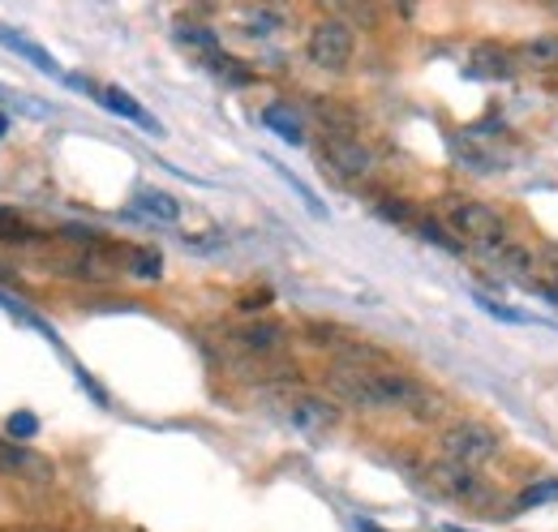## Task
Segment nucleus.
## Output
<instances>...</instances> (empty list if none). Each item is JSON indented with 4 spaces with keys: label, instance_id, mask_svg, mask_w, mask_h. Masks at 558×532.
Listing matches in <instances>:
<instances>
[{
    "label": "nucleus",
    "instance_id": "obj_1",
    "mask_svg": "<svg viewBox=\"0 0 558 532\" xmlns=\"http://www.w3.org/2000/svg\"><path fill=\"white\" fill-rule=\"evenodd\" d=\"M438 451H442L447 464H460V468H473V472H477V468H486L489 460L502 451V438H498V430H489L486 421L464 416V421H456V425L442 430Z\"/></svg>",
    "mask_w": 558,
    "mask_h": 532
},
{
    "label": "nucleus",
    "instance_id": "obj_2",
    "mask_svg": "<svg viewBox=\"0 0 558 532\" xmlns=\"http://www.w3.org/2000/svg\"><path fill=\"white\" fill-rule=\"evenodd\" d=\"M442 219H447V228L456 232V241H473V245H482V250H494V245L507 241V219H502V210H494L489 202L451 198L447 210H442Z\"/></svg>",
    "mask_w": 558,
    "mask_h": 532
},
{
    "label": "nucleus",
    "instance_id": "obj_3",
    "mask_svg": "<svg viewBox=\"0 0 558 532\" xmlns=\"http://www.w3.org/2000/svg\"><path fill=\"white\" fill-rule=\"evenodd\" d=\"M305 52H310V61H314L318 69H327V73H344L352 61V52H356L352 26L349 22H340V17H323V22L310 31Z\"/></svg>",
    "mask_w": 558,
    "mask_h": 532
},
{
    "label": "nucleus",
    "instance_id": "obj_4",
    "mask_svg": "<svg viewBox=\"0 0 558 532\" xmlns=\"http://www.w3.org/2000/svg\"><path fill=\"white\" fill-rule=\"evenodd\" d=\"M327 387L336 396L365 408V412H387V396H383V370H361V365H331L327 370Z\"/></svg>",
    "mask_w": 558,
    "mask_h": 532
},
{
    "label": "nucleus",
    "instance_id": "obj_5",
    "mask_svg": "<svg viewBox=\"0 0 558 532\" xmlns=\"http://www.w3.org/2000/svg\"><path fill=\"white\" fill-rule=\"evenodd\" d=\"M318 164H327L336 177L344 181H361L374 172V150L356 137V133H323V146H318Z\"/></svg>",
    "mask_w": 558,
    "mask_h": 532
},
{
    "label": "nucleus",
    "instance_id": "obj_6",
    "mask_svg": "<svg viewBox=\"0 0 558 532\" xmlns=\"http://www.w3.org/2000/svg\"><path fill=\"white\" fill-rule=\"evenodd\" d=\"M429 485H434L438 494H447V498H456V503H473V507L489 498L486 481H482L473 468L447 464V460H438V464L429 468Z\"/></svg>",
    "mask_w": 558,
    "mask_h": 532
},
{
    "label": "nucleus",
    "instance_id": "obj_7",
    "mask_svg": "<svg viewBox=\"0 0 558 532\" xmlns=\"http://www.w3.org/2000/svg\"><path fill=\"white\" fill-rule=\"evenodd\" d=\"M288 421L301 434H331L340 425V408L323 396H292L288 399Z\"/></svg>",
    "mask_w": 558,
    "mask_h": 532
},
{
    "label": "nucleus",
    "instance_id": "obj_8",
    "mask_svg": "<svg viewBox=\"0 0 558 532\" xmlns=\"http://www.w3.org/2000/svg\"><path fill=\"white\" fill-rule=\"evenodd\" d=\"M0 472H4V476H26V481H39V485L52 481V464L39 460L35 451H26V447L13 443V438H0Z\"/></svg>",
    "mask_w": 558,
    "mask_h": 532
},
{
    "label": "nucleus",
    "instance_id": "obj_9",
    "mask_svg": "<svg viewBox=\"0 0 558 532\" xmlns=\"http://www.w3.org/2000/svg\"><path fill=\"white\" fill-rule=\"evenodd\" d=\"M469 77H515V52L498 48V44H477L464 61Z\"/></svg>",
    "mask_w": 558,
    "mask_h": 532
},
{
    "label": "nucleus",
    "instance_id": "obj_10",
    "mask_svg": "<svg viewBox=\"0 0 558 532\" xmlns=\"http://www.w3.org/2000/svg\"><path fill=\"white\" fill-rule=\"evenodd\" d=\"M232 339L245 348V352H279L283 343H288V331L279 327V323H245V327H236Z\"/></svg>",
    "mask_w": 558,
    "mask_h": 532
},
{
    "label": "nucleus",
    "instance_id": "obj_11",
    "mask_svg": "<svg viewBox=\"0 0 558 532\" xmlns=\"http://www.w3.org/2000/svg\"><path fill=\"white\" fill-rule=\"evenodd\" d=\"M515 61L529 69H558V35H537L515 48Z\"/></svg>",
    "mask_w": 558,
    "mask_h": 532
},
{
    "label": "nucleus",
    "instance_id": "obj_12",
    "mask_svg": "<svg viewBox=\"0 0 558 532\" xmlns=\"http://www.w3.org/2000/svg\"><path fill=\"white\" fill-rule=\"evenodd\" d=\"M104 104L117 112V117H125V121H134V125H142V130H150V133H159V121L155 117H146L142 112V104L130 95V90H121V86H108L104 90Z\"/></svg>",
    "mask_w": 558,
    "mask_h": 532
},
{
    "label": "nucleus",
    "instance_id": "obj_13",
    "mask_svg": "<svg viewBox=\"0 0 558 532\" xmlns=\"http://www.w3.org/2000/svg\"><path fill=\"white\" fill-rule=\"evenodd\" d=\"M0 44H4V48H13V52H22V57H26L31 65H39V69H44V73H52V77H61V65H57V61H52V57H48V52H44L39 44H31V39H22L17 31H4V26H0Z\"/></svg>",
    "mask_w": 558,
    "mask_h": 532
},
{
    "label": "nucleus",
    "instance_id": "obj_14",
    "mask_svg": "<svg viewBox=\"0 0 558 532\" xmlns=\"http://www.w3.org/2000/svg\"><path fill=\"white\" fill-rule=\"evenodd\" d=\"M142 215H150V219H163V223H177L181 219V202L172 198V194H163V190H142L138 198H134Z\"/></svg>",
    "mask_w": 558,
    "mask_h": 532
},
{
    "label": "nucleus",
    "instance_id": "obj_15",
    "mask_svg": "<svg viewBox=\"0 0 558 532\" xmlns=\"http://www.w3.org/2000/svg\"><path fill=\"white\" fill-rule=\"evenodd\" d=\"M263 125H267V130H276L279 137H283V142H292V146H301V142H305V130H301V121H296L292 112H283L279 104L263 112Z\"/></svg>",
    "mask_w": 558,
    "mask_h": 532
},
{
    "label": "nucleus",
    "instance_id": "obj_16",
    "mask_svg": "<svg viewBox=\"0 0 558 532\" xmlns=\"http://www.w3.org/2000/svg\"><path fill=\"white\" fill-rule=\"evenodd\" d=\"M546 503H558V476H542V481L524 485L520 498H515L520 511H529V507H546Z\"/></svg>",
    "mask_w": 558,
    "mask_h": 532
},
{
    "label": "nucleus",
    "instance_id": "obj_17",
    "mask_svg": "<svg viewBox=\"0 0 558 532\" xmlns=\"http://www.w3.org/2000/svg\"><path fill=\"white\" fill-rule=\"evenodd\" d=\"M125 266H130V275H134V279H146V283H155V279L163 275V258H159V250H130V254H125Z\"/></svg>",
    "mask_w": 558,
    "mask_h": 532
},
{
    "label": "nucleus",
    "instance_id": "obj_18",
    "mask_svg": "<svg viewBox=\"0 0 558 532\" xmlns=\"http://www.w3.org/2000/svg\"><path fill=\"white\" fill-rule=\"evenodd\" d=\"M207 65L215 69V77H223V82H232V86H250V82H254L250 65H241V61H232V57H223V52L207 57Z\"/></svg>",
    "mask_w": 558,
    "mask_h": 532
},
{
    "label": "nucleus",
    "instance_id": "obj_19",
    "mask_svg": "<svg viewBox=\"0 0 558 532\" xmlns=\"http://www.w3.org/2000/svg\"><path fill=\"white\" fill-rule=\"evenodd\" d=\"M181 44H190V48H198V52H207V57H215V52H219L215 35H210V31H203V26H181Z\"/></svg>",
    "mask_w": 558,
    "mask_h": 532
},
{
    "label": "nucleus",
    "instance_id": "obj_20",
    "mask_svg": "<svg viewBox=\"0 0 558 532\" xmlns=\"http://www.w3.org/2000/svg\"><path fill=\"white\" fill-rule=\"evenodd\" d=\"M417 228H421V237H425V241H434V245H442V250H451V254H460V250H464V245H460L451 232H442L434 219H421Z\"/></svg>",
    "mask_w": 558,
    "mask_h": 532
},
{
    "label": "nucleus",
    "instance_id": "obj_21",
    "mask_svg": "<svg viewBox=\"0 0 558 532\" xmlns=\"http://www.w3.org/2000/svg\"><path fill=\"white\" fill-rule=\"evenodd\" d=\"M35 430H39V421H35L31 412H13V416H9V438L22 443V438H35Z\"/></svg>",
    "mask_w": 558,
    "mask_h": 532
},
{
    "label": "nucleus",
    "instance_id": "obj_22",
    "mask_svg": "<svg viewBox=\"0 0 558 532\" xmlns=\"http://www.w3.org/2000/svg\"><path fill=\"white\" fill-rule=\"evenodd\" d=\"M477 305L486 310L489 318H498V323H529L524 314H515V310H507V305H498V301H489V297H482V292H477Z\"/></svg>",
    "mask_w": 558,
    "mask_h": 532
},
{
    "label": "nucleus",
    "instance_id": "obj_23",
    "mask_svg": "<svg viewBox=\"0 0 558 532\" xmlns=\"http://www.w3.org/2000/svg\"><path fill=\"white\" fill-rule=\"evenodd\" d=\"M378 210H383L387 219H409V206H404V202H378Z\"/></svg>",
    "mask_w": 558,
    "mask_h": 532
},
{
    "label": "nucleus",
    "instance_id": "obj_24",
    "mask_svg": "<svg viewBox=\"0 0 558 532\" xmlns=\"http://www.w3.org/2000/svg\"><path fill=\"white\" fill-rule=\"evenodd\" d=\"M4 130H9V117H4V112H0V137H4Z\"/></svg>",
    "mask_w": 558,
    "mask_h": 532
},
{
    "label": "nucleus",
    "instance_id": "obj_25",
    "mask_svg": "<svg viewBox=\"0 0 558 532\" xmlns=\"http://www.w3.org/2000/svg\"><path fill=\"white\" fill-rule=\"evenodd\" d=\"M0 532H44V529H0Z\"/></svg>",
    "mask_w": 558,
    "mask_h": 532
},
{
    "label": "nucleus",
    "instance_id": "obj_26",
    "mask_svg": "<svg viewBox=\"0 0 558 532\" xmlns=\"http://www.w3.org/2000/svg\"><path fill=\"white\" fill-rule=\"evenodd\" d=\"M546 297H555V301H558V283H555V288H546Z\"/></svg>",
    "mask_w": 558,
    "mask_h": 532
},
{
    "label": "nucleus",
    "instance_id": "obj_27",
    "mask_svg": "<svg viewBox=\"0 0 558 532\" xmlns=\"http://www.w3.org/2000/svg\"><path fill=\"white\" fill-rule=\"evenodd\" d=\"M550 9H555V13H558V0H550Z\"/></svg>",
    "mask_w": 558,
    "mask_h": 532
},
{
    "label": "nucleus",
    "instance_id": "obj_28",
    "mask_svg": "<svg viewBox=\"0 0 558 532\" xmlns=\"http://www.w3.org/2000/svg\"><path fill=\"white\" fill-rule=\"evenodd\" d=\"M365 532H378V529H365Z\"/></svg>",
    "mask_w": 558,
    "mask_h": 532
}]
</instances>
